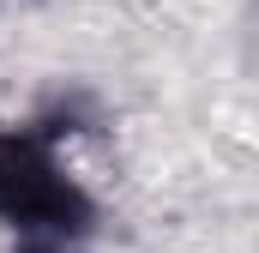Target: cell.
I'll use <instances>...</instances> for the list:
<instances>
[{"label": "cell", "mask_w": 259, "mask_h": 253, "mask_svg": "<svg viewBox=\"0 0 259 253\" xmlns=\"http://www.w3.org/2000/svg\"><path fill=\"white\" fill-rule=\"evenodd\" d=\"M78 133L84 115L72 97L36 103L18 121H0V235L6 241L78 253L103 229V205L72 157Z\"/></svg>", "instance_id": "1"}, {"label": "cell", "mask_w": 259, "mask_h": 253, "mask_svg": "<svg viewBox=\"0 0 259 253\" xmlns=\"http://www.w3.org/2000/svg\"><path fill=\"white\" fill-rule=\"evenodd\" d=\"M12 253H66V247H36V241H12Z\"/></svg>", "instance_id": "2"}]
</instances>
